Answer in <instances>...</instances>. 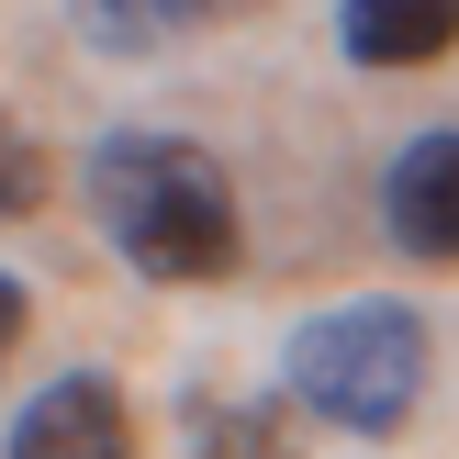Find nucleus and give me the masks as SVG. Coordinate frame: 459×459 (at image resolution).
<instances>
[{"label":"nucleus","instance_id":"f257e3e1","mask_svg":"<svg viewBox=\"0 0 459 459\" xmlns=\"http://www.w3.org/2000/svg\"><path fill=\"white\" fill-rule=\"evenodd\" d=\"M90 213H101V236L124 247L134 281H224L247 247V213H236V179H224L213 146H191V134H157V124H124L90 146Z\"/></svg>","mask_w":459,"mask_h":459},{"label":"nucleus","instance_id":"f03ea898","mask_svg":"<svg viewBox=\"0 0 459 459\" xmlns=\"http://www.w3.org/2000/svg\"><path fill=\"white\" fill-rule=\"evenodd\" d=\"M281 403L336 437H403V415L426 403V325L415 303H336L314 325H291L281 348Z\"/></svg>","mask_w":459,"mask_h":459},{"label":"nucleus","instance_id":"7ed1b4c3","mask_svg":"<svg viewBox=\"0 0 459 459\" xmlns=\"http://www.w3.org/2000/svg\"><path fill=\"white\" fill-rule=\"evenodd\" d=\"M12 459H134L124 381H101V370H56V381L12 415Z\"/></svg>","mask_w":459,"mask_h":459},{"label":"nucleus","instance_id":"20e7f679","mask_svg":"<svg viewBox=\"0 0 459 459\" xmlns=\"http://www.w3.org/2000/svg\"><path fill=\"white\" fill-rule=\"evenodd\" d=\"M381 236L403 258H459V124L415 134V146L381 169Z\"/></svg>","mask_w":459,"mask_h":459},{"label":"nucleus","instance_id":"39448f33","mask_svg":"<svg viewBox=\"0 0 459 459\" xmlns=\"http://www.w3.org/2000/svg\"><path fill=\"white\" fill-rule=\"evenodd\" d=\"M247 12H269V0H67V34L101 45V56H157V45H191Z\"/></svg>","mask_w":459,"mask_h":459},{"label":"nucleus","instance_id":"423d86ee","mask_svg":"<svg viewBox=\"0 0 459 459\" xmlns=\"http://www.w3.org/2000/svg\"><path fill=\"white\" fill-rule=\"evenodd\" d=\"M336 45L359 67H437L459 45V0H336Z\"/></svg>","mask_w":459,"mask_h":459},{"label":"nucleus","instance_id":"0eeeda50","mask_svg":"<svg viewBox=\"0 0 459 459\" xmlns=\"http://www.w3.org/2000/svg\"><path fill=\"white\" fill-rule=\"evenodd\" d=\"M191 459H303V415L281 393H191Z\"/></svg>","mask_w":459,"mask_h":459},{"label":"nucleus","instance_id":"6e6552de","mask_svg":"<svg viewBox=\"0 0 459 459\" xmlns=\"http://www.w3.org/2000/svg\"><path fill=\"white\" fill-rule=\"evenodd\" d=\"M34 202H45V146L22 134V112L0 101V224H22Z\"/></svg>","mask_w":459,"mask_h":459},{"label":"nucleus","instance_id":"1a4fd4ad","mask_svg":"<svg viewBox=\"0 0 459 459\" xmlns=\"http://www.w3.org/2000/svg\"><path fill=\"white\" fill-rule=\"evenodd\" d=\"M22 325H34V291H22V281H12V269H0V359H12V348H22Z\"/></svg>","mask_w":459,"mask_h":459}]
</instances>
